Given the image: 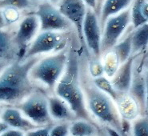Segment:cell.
I'll return each instance as SVG.
<instances>
[{
  "label": "cell",
  "instance_id": "1",
  "mask_svg": "<svg viewBox=\"0 0 148 136\" xmlns=\"http://www.w3.org/2000/svg\"><path fill=\"white\" fill-rule=\"evenodd\" d=\"M40 56L13 62L0 75V103L17 106L41 87L30 78V71Z\"/></svg>",
  "mask_w": 148,
  "mask_h": 136
},
{
  "label": "cell",
  "instance_id": "2",
  "mask_svg": "<svg viewBox=\"0 0 148 136\" xmlns=\"http://www.w3.org/2000/svg\"><path fill=\"white\" fill-rule=\"evenodd\" d=\"M80 62L76 52L69 51L65 71L57 83L54 92L68 104L77 119L86 120L100 126L86 106L80 80Z\"/></svg>",
  "mask_w": 148,
  "mask_h": 136
},
{
  "label": "cell",
  "instance_id": "3",
  "mask_svg": "<svg viewBox=\"0 0 148 136\" xmlns=\"http://www.w3.org/2000/svg\"><path fill=\"white\" fill-rule=\"evenodd\" d=\"M80 80L86 106L94 119L115 130L121 136H125L123 131V119L114 100L94 84L87 67L82 61L80 62Z\"/></svg>",
  "mask_w": 148,
  "mask_h": 136
},
{
  "label": "cell",
  "instance_id": "4",
  "mask_svg": "<svg viewBox=\"0 0 148 136\" xmlns=\"http://www.w3.org/2000/svg\"><path fill=\"white\" fill-rule=\"evenodd\" d=\"M69 51L66 48L42 58H39L30 71V78L36 85L46 91H55V87L65 71Z\"/></svg>",
  "mask_w": 148,
  "mask_h": 136
},
{
  "label": "cell",
  "instance_id": "5",
  "mask_svg": "<svg viewBox=\"0 0 148 136\" xmlns=\"http://www.w3.org/2000/svg\"><path fill=\"white\" fill-rule=\"evenodd\" d=\"M15 106L39 127L51 126L55 122L49 111L48 95L43 87H39L32 92Z\"/></svg>",
  "mask_w": 148,
  "mask_h": 136
},
{
  "label": "cell",
  "instance_id": "6",
  "mask_svg": "<svg viewBox=\"0 0 148 136\" xmlns=\"http://www.w3.org/2000/svg\"><path fill=\"white\" fill-rule=\"evenodd\" d=\"M130 23H131V7L107 19L102 31L101 56L113 49Z\"/></svg>",
  "mask_w": 148,
  "mask_h": 136
},
{
  "label": "cell",
  "instance_id": "7",
  "mask_svg": "<svg viewBox=\"0 0 148 136\" xmlns=\"http://www.w3.org/2000/svg\"><path fill=\"white\" fill-rule=\"evenodd\" d=\"M33 14L38 17L42 31L62 32L68 31L73 27L62 15L59 8L48 1L40 3Z\"/></svg>",
  "mask_w": 148,
  "mask_h": 136
},
{
  "label": "cell",
  "instance_id": "8",
  "mask_svg": "<svg viewBox=\"0 0 148 136\" xmlns=\"http://www.w3.org/2000/svg\"><path fill=\"white\" fill-rule=\"evenodd\" d=\"M146 53L135 55L133 67V76L129 94L138 103L142 115H147L146 100Z\"/></svg>",
  "mask_w": 148,
  "mask_h": 136
},
{
  "label": "cell",
  "instance_id": "9",
  "mask_svg": "<svg viewBox=\"0 0 148 136\" xmlns=\"http://www.w3.org/2000/svg\"><path fill=\"white\" fill-rule=\"evenodd\" d=\"M65 40L62 34L55 31H42L28 47L23 60L38 57L56 50H63Z\"/></svg>",
  "mask_w": 148,
  "mask_h": 136
},
{
  "label": "cell",
  "instance_id": "10",
  "mask_svg": "<svg viewBox=\"0 0 148 136\" xmlns=\"http://www.w3.org/2000/svg\"><path fill=\"white\" fill-rule=\"evenodd\" d=\"M83 34L85 45L90 54L93 55L94 58H101L102 29L99 18L96 12L90 7L87 8L83 23Z\"/></svg>",
  "mask_w": 148,
  "mask_h": 136
},
{
  "label": "cell",
  "instance_id": "11",
  "mask_svg": "<svg viewBox=\"0 0 148 136\" xmlns=\"http://www.w3.org/2000/svg\"><path fill=\"white\" fill-rule=\"evenodd\" d=\"M59 10L62 15L75 27L79 43L85 44L83 34V23L88 7L83 0H59Z\"/></svg>",
  "mask_w": 148,
  "mask_h": 136
},
{
  "label": "cell",
  "instance_id": "12",
  "mask_svg": "<svg viewBox=\"0 0 148 136\" xmlns=\"http://www.w3.org/2000/svg\"><path fill=\"white\" fill-rule=\"evenodd\" d=\"M39 28V20L34 14L27 15L20 22L14 34V43L18 51V60H23L28 47L36 37Z\"/></svg>",
  "mask_w": 148,
  "mask_h": 136
},
{
  "label": "cell",
  "instance_id": "13",
  "mask_svg": "<svg viewBox=\"0 0 148 136\" xmlns=\"http://www.w3.org/2000/svg\"><path fill=\"white\" fill-rule=\"evenodd\" d=\"M0 118L1 120H3L10 126V128L19 130L25 132L39 127L24 116L22 111L17 107L4 108Z\"/></svg>",
  "mask_w": 148,
  "mask_h": 136
},
{
  "label": "cell",
  "instance_id": "14",
  "mask_svg": "<svg viewBox=\"0 0 148 136\" xmlns=\"http://www.w3.org/2000/svg\"><path fill=\"white\" fill-rule=\"evenodd\" d=\"M134 58L135 55L131 56L127 61L122 63L117 72L110 79L112 85L119 93H128L130 91L133 76Z\"/></svg>",
  "mask_w": 148,
  "mask_h": 136
},
{
  "label": "cell",
  "instance_id": "15",
  "mask_svg": "<svg viewBox=\"0 0 148 136\" xmlns=\"http://www.w3.org/2000/svg\"><path fill=\"white\" fill-rule=\"evenodd\" d=\"M114 102L123 120L132 122L141 116V111L138 103L129 93H119Z\"/></svg>",
  "mask_w": 148,
  "mask_h": 136
},
{
  "label": "cell",
  "instance_id": "16",
  "mask_svg": "<svg viewBox=\"0 0 148 136\" xmlns=\"http://www.w3.org/2000/svg\"><path fill=\"white\" fill-rule=\"evenodd\" d=\"M49 111L54 121L72 122L77 119L75 115L66 102L58 95H48Z\"/></svg>",
  "mask_w": 148,
  "mask_h": 136
},
{
  "label": "cell",
  "instance_id": "17",
  "mask_svg": "<svg viewBox=\"0 0 148 136\" xmlns=\"http://www.w3.org/2000/svg\"><path fill=\"white\" fill-rule=\"evenodd\" d=\"M18 60V51L14 43V36L0 28V62L11 63Z\"/></svg>",
  "mask_w": 148,
  "mask_h": 136
},
{
  "label": "cell",
  "instance_id": "18",
  "mask_svg": "<svg viewBox=\"0 0 148 136\" xmlns=\"http://www.w3.org/2000/svg\"><path fill=\"white\" fill-rule=\"evenodd\" d=\"M71 136H109L107 131H102L101 126H98L92 122L83 119H76L71 122Z\"/></svg>",
  "mask_w": 148,
  "mask_h": 136
},
{
  "label": "cell",
  "instance_id": "19",
  "mask_svg": "<svg viewBox=\"0 0 148 136\" xmlns=\"http://www.w3.org/2000/svg\"><path fill=\"white\" fill-rule=\"evenodd\" d=\"M134 0H105L99 13V22L103 31L105 23L112 15L120 13L123 10L129 8Z\"/></svg>",
  "mask_w": 148,
  "mask_h": 136
},
{
  "label": "cell",
  "instance_id": "20",
  "mask_svg": "<svg viewBox=\"0 0 148 136\" xmlns=\"http://www.w3.org/2000/svg\"><path fill=\"white\" fill-rule=\"evenodd\" d=\"M132 56L146 53L148 49V23L131 32Z\"/></svg>",
  "mask_w": 148,
  "mask_h": 136
},
{
  "label": "cell",
  "instance_id": "21",
  "mask_svg": "<svg viewBox=\"0 0 148 136\" xmlns=\"http://www.w3.org/2000/svg\"><path fill=\"white\" fill-rule=\"evenodd\" d=\"M100 58H101V63L103 67L104 75H106L107 78H111L117 72L118 69L119 68L121 65L117 54L113 49H111L110 51H107V53L103 54Z\"/></svg>",
  "mask_w": 148,
  "mask_h": 136
},
{
  "label": "cell",
  "instance_id": "22",
  "mask_svg": "<svg viewBox=\"0 0 148 136\" xmlns=\"http://www.w3.org/2000/svg\"><path fill=\"white\" fill-rule=\"evenodd\" d=\"M113 50L117 54L121 64L132 56V46H131V33L124 38L123 40L119 42L114 47Z\"/></svg>",
  "mask_w": 148,
  "mask_h": 136
},
{
  "label": "cell",
  "instance_id": "23",
  "mask_svg": "<svg viewBox=\"0 0 148 136\" xmlns=\"http://www.w3.org/2000/svg\"><path fill=\"white\" fill-rule=\"evenodd\" d=\"M92 81L94 84L96 86L100 91H102L104 93H106L107 95H109L114 101L116 99L119 92L114 89L111 83V81L106 75H102L99 77L92 78Z\"/></svg>",
  "mask_w": 148,
  "mask_h": 136
},
{
  "label": "cell",
  "instance_id": "24",
  "mask_svg": "<svg viewBox=\"0 0 148 136\" xmlns=\"http://www.w3.org/2000/svg\"><path fill=\"white\" fill-rule=\"evenodd\" d=\"M143 2V0H134L131 7V23L133 25L134 29L148 23L142 13L141 7Z\"/></svg>",
  "mask_w": 148,
  "mask_h": 136
},
{
  "label": "cell",
  "instance_id": "25",
  "mask_svg": "<svg viewBox=\"0 0 148 136\" xmlns=\"http://www.w3.org/2000/svg\"><path fill=\"white\" fill-rule=\"evenodd\" d=\"M132 136H148V115L139 116L131 123Z\"/></svg>",
  "mask_w": 148,
  "mask_h": 136
},
{
  "label": "cell",
  "instance_id": "26",
  "mask_svg": "<svg viewBox=\"0 0 148 136\" xmlns=\"http://www.w3.org/2000/svg\"><path fill=\"white\" fill-rule=\"evenodd\" d=\"M31 0H0V10L1 9H18L25 10L31 6Z\"/></svg>",
  "mask_w": 148,
  "mask_h": 136
},
{
  "label": "cell",
  "instance_id": "27",
  "mask_svg": "<svg viewBox=\"0 0 148 136\" xmlns=\"http://www.w3.org/2000/svg\"><path fill=\"white\" fill-rule=\"evenodd\" d=\"M94 58L95 59L90 61L88 63V65L86 66L90 76L94 78L102 76V75H104L103 67V65H102L100 58Z\"/></svg>",
  "mask_w": 148,
  "mask_h": 136
},
{
  "label": "cell",
  "instance_id": "28",
  "mask_svg": "<svg viewBox=\"0 0 148 136\" xmlns=\"http://www.w3.org/2000/svg\"><path fill=\"white\" fill-rule=\"evenodd\" d=\"M71 122H59L51 126L50 136H68L70 135Z\"/></svg>",
  "mask_w": 148,
  "mask_h": 136
},
{
  "label": "cell",
  "instance_id": "29",
  "mask_svg": "<svg viewBox=\"0 0 148 136\" xmlns=\"http://www.w3.org/2000/svg\"><path fill=\"white\" fill-rule=\"evenodd\" d=\"M51 126H42L38 127L34 130L29 131L25 133L26 136H50Z\"/></svg>",
  "mask_w": 148,
  "mask_h": 136
},
{
  "label": "cell",
  "instance_id": "30",
  "mask_svg": "<svg viewBox=\"0 0 148 136\" xmlns=\"http://www.w3.org/2000/svg\"><path fill=\"white\" fill-rule=\"evenodd\" d=\"M1 136H26L23 131H19V130L14 129V128H10L4 132Z\"/></svg>",
  "mask_w": 148,
  "mask_h": 136
},
{
  "label": "cell",
  "instance_id": "31",
  "mask_svg": "<svg viewBox=\"0 0 148 136\" xmlns=\"http://www.w3.org/2000/svg\"><path fill=\"white\" fill-rule=\"evenodd\" d=\"M142 13L143 14V16L146 19V20L148 22V1L143 0V3H142Z\"/></svg>",
  "mask_w": 148,
  "mask_h": 136
},
{
  "label": "cell",
  "instance_id": "32",
  "mask_svg": "<svg viewBox=\"0 0 148 136\" xmlns=\"http://www.w3.org/2000/svg\"><path fill=\"white\" fill-rule=\"evenodd\" d=\"M146 100H147V115H148V65L146 70Z\"/></svg>",
  "mask_w": 148,
  "mask_h": 136
},
{
  "label": "cell",
  "instance_id": "33",
  "mask_svg": "<svg viewBox=\"0 0 148 136\" xmlns=\"http://www.w3.org/2000/svg\"><path fill=\"white\" fill-rule=\"evenodd\" d=\"M86 4V6L91 9H93L95 11H96L97 9V0H83Z\"/></svg>",
  "mask_w": 148,
  "mask_h": 136
},
{
  "label": "cell",
  "instance_id": "34",
  "mask_svg": "<svg viewBox=\"0 0 148 136\" xmlns=\"http://www.w3.org/2000/svg\"><path fill=\"white\" fill-rule=\"evenodd\" d=\"M10 129V126L7 123L3 122V120H0V136L2 135L4 132H6L7 130Z\"/></svg>",
  "mask_w": 148,
  "mask_h": 136
},
{
  "label": "cell",
  "instance_id": "35",
  "mask_svg": "<svg viewBox=\"0 0 148 136\" xmlns=\"http://www.w3.org/2000/svg\"><path fill=\"white\" fill-rule=\"evenodd\" d=\"M7 25V19L4 14L0 10V28H3Z\"/></svg>",
  "mask_w": 148,
  "mask_h": 136
},
{
  "label": "cell",
  "instance_id": "36",
  "mask_svg": "<svg viewBox=\"0 0 148 136\" xmlns=\"http://www.w3.org/2000/svg\"><path fill=\"white\" fill-rule=\"evenodd\" d=\"M104 2H105V0H97V9L95 12L98 14V16H99L100 10H101V8H102V6Z\"/></svg>",
  "mask_w": 148,
  "mask_h": 136
},
{
  "label": "cell",
  "instance_id": "37",
  "mask_svg": "<svg viewBox=\"0 0 148 136\" xmlns=\"http://www.w3.org/2000/svg\"><path fill=\"white\" fill-rule=\"evenodd\" d=\"M10 64V63H5V62H0V75H1V73L3 71L4 69L7 67L8 65Z\"/></svg>",
  "mask_w": 148,
  "mask_h": 136
},
{
  "label": "cell",
  "instance_id": "38",
  "mask_svg": "<svg viewBox=\"0 0 148 136\" xmlns=\"http://www.w3.org/2000/svg\"><path fill=\"white\" fill-rule=\"evenodd\" d=\"M31 2H38V1H42V0H31ZM46 1H51V2H57L59 0H46Z\"/></svg>",
  "mask_w": 148,
  "mask_h": 136
},
{
  "label": "cell",
  "instance_id": "39",
  "mask_svg": "<svg viewBox=\"0 0 148 136\" xmlns=\"http://www.w3.org/2000/svg\"><path fill=\"white\" fill-rule=\"evenodd\" d=\"M3 108L2 107V105H1V103H0V116H1V114L3 112Z\"/></svg>",
  "mask_w": 148,
  "mask_h": 136
},
{
  "label": "cell",
  "instance_id": "40",
  "mask_svg": "<svg viewBox=\"0 0 148 136\" xmlns=\"http://www.w3.org/2000/svg\"><path fill=\"white\" fill-rule=\"evenodd\" d=\"M146 56L148 58V49H147V52H146Z\"/></svg>",
  "mask_w": 148,
  "mask_h": 136
},
{
  "label": "cell",
  "instance_id": "41",
  "mask_svg": "<svg viewBox=\"0 0 148 136\" xmlns=\"http://www.w3.org/2000/svg\"><path fill=\"white\" fill-rule=\"evenodd\" d=\"M147 1H148V0H147Z\"/></svg>",
  "mask_w": 148,
  "mask_h": 136
}]
</instances>
